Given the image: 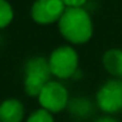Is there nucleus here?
Listing matches in <instances>:
<instances>
[{"label": "nucleus", "mask_w": 122, "mask_h": 122, "mask_svg": "<svg viewBox=\"0 0 122 122\" xmlns=\"http://www.w3.org/2000/svg\"><path fill=\"white\" fill-rule=\"evenodd\" d=\"M59 30L72 43H84L92 37V21L83 8H66L59 20Z\"/></svg>", "instance_id": "nucleus-1"}, {"label": "nucleus", "mask_w": 122, "mask_h": 122, "mask_svg": "<svg viewBox=\"0 0 122 122\" xmlns=\"http://www.w3.org/2000/svg\"><path fill=\"white\" fill-rule=\"evenodd\" d=\"M51 70L45 58H33L25 68V92L29 96H40L42 88L49 83Z\"/></svg>", "instance_id": "nucleus-2"}, {"label": "nucleus", "mask_w": 122, "mask_h": 122, "mask_svg": "<svg viewBox=\"0 0 122 122\" xmlns=\"http://www.w3.org/2000/svg\"><path fill=\"white\" fill-rule=\"evenodd\" d=\"M51 74L56 77L66 79L75 74L77 68V54L68 46H62L53 51L49 59Z\"/></svg>", "instance_id": "nucleus-3"}, {"label": "nucleus", "mask_w": 122, "mask_h": 122, "mask_svg": "<svg viewBox=\"0 0 122 122\" xmlns=\"http://www.w3.org/2000/svg\"><path fill=\"white\" fill-rule=\"evenodd\" d=\"M38 98H40L41 105L45 108V110L58 113L66 108L67 101H68V95H67L66 88L62 84L56 81H49L42 88Z\"/></svg>", "instance_id": "nucleus-4"}, {"label": "nucleus", "mask_w": 122, "mask_h": 122, "mask_svg": "<svg viewBox=\"0 0 122 122\" xmlns=\"http://www.w3.org/2000/svg\"><path fill=\"white\" fill-rule=\"evenodd\" d=\"M66 11L62 0H36L32 7V17L38 24H51L61 20Z\"/></svg>", "instance_id": "nucleus-5"}, {"label": "nucleus", "mask_w": 122, "mask_h": 122, "mask_svg": "<svg viewBox=\"0 0 122 122\" xmlns=\"http://www.w3.org/2000/svg\"><path fill=\"white\" fill-rule=\"evenodd\" d=\"M97 104L106 113H116L122 109V81H108L97 92Z\"/></svg>", "instance_id": "nucleus-6"}, {"label": "nucleus", "mask_w": 122, "mask_h": 122, "mask_svg": "<svg viewBox=\"0 0 122 122\" xmlns=\"http://www.w3.org/2000/svg\"><path fill=\"white\" fill-rule=\"evenodd\" d=\"M24 106L16 98H8L0 104V122H21Z\"/></svg>", "instance_id": "nucleus-7"}, {"label": "nucleus", "mask_w": 122, "mask_h": 122, "mask_svg": "<svg viewBox=\"0 0 122 122\" xmlns=\"http://www.w3.org/2000/svg\"><path fill=\"white\" fill-rule=\"evenodd\" d=\"M104 66L112 75L122 76V50L112 49L106 51L104 55Z\"/></svg>", "instance_id": "nucleus-8"}, {"label": "nucleus", "mask_w": 122, "mask_h": 122, "mask_svg": "<svg viewBox=\"0 0 122 122\" xmlns=\"http://www.w3.org/2000/svg\"><path fill=\"white\" fill-rule=\"evenodd\" d=\"M13 11H12L9 3L5 0H0V28H4L12 21Z\"/></svg>", "instance_id": "nucleus-9"}, {"label": "nucleus", "mask_w": 122, "mask_h": 122, "mask_svg": "<svg viewBox=\"0 0 122 122\" xmlns=\"http://www.w3.org/2000/svg\"><path fill=\"white\" fill-rule=\"evenodd\" d=\"M26 122H54V121L50 112L45 110V109H40V110L33 112Z\"/></svg>", "instance_id": "nucleus-10"}, {"label": "nucleus", "mask_w": 122, "mask_h": 122, "mask_svg": "<svg viewBox=\"0 0 122 122\" xmlns=\"http://www.w3.org/2000/svg\"><path fill=\"white\" fill-rule=\"evenodd\" d=\"M64 3V5H67L70 8H80V7L83 5V4L87 1V0H62Z\"/></svg>", "instance_id": "nucleus-11"}, {"label": "nucleus", "mask_w": 122, "mask_h": 122, "mask_svg": "<svg viewBox=\"0 0 122 122\" xmlns=\"http://www.w3.org/2000/svg\"><path fill=\"white\" fill-rule=\"evenodd\" d=\"M97 122H117V121L113 119V118H108V117H105V118H100Z\"/></svg>", "instance_id": "nucleus-12"}]
</instances>
